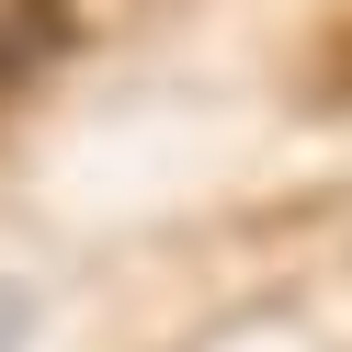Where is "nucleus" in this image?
<instances>
[{
  "label": "nucleus",
  "instance_id": "obj_1",
  "mask_svg": "<svg viewBox=\"0 0 352 352\" xmlns=\"http://www.w3.org/2000/svg\"><path fill=\"white\" fill-rule=\"evenodd\" d=\"M57 34H69V23H57L46 0H0V80H23V57H46Z\"/></svg>",
  "mask_w": 352,
  "mask_h": 352
},
{
  "label": "nucleus",
  "instance_id": "obj_2",
  "mask_svg": "<svg viewBox=\"0 0 352 352\" xmlns=\"http://www.w3.org/2000/svg\"><path fill=\"white\" fill-rule=\"evenodd\" d=\"M0 329H23V296H12V284H0ZM0 352H12V341H0Z\"/></svg>",
  "mask_w": 352,
  "mask_h": 352
}]
</instances>
